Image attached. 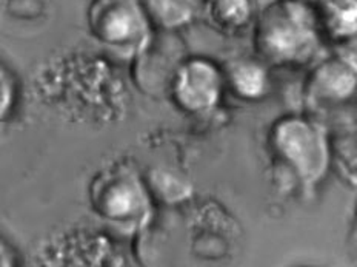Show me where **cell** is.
<instances>
[{
  "label": "cell",
  "mask_w": 357,
  "mask_h": 267,
  "mask_svg": "<svg viewBox=\"0 0 357 267\" xmlns=\"http://www.w3.org/2000/svg\"><path fill=\"white\" fill-rule=\"evenodd\" d=\"M218 71L206 62H190L183 66L177 78V99L190 110L211 106L218 99Z\"/></svg>",
  "instance_id": "obj_4"
},
{
  "label": "cell",
  "mask_w": 357,
  "mask_h": 267,
  "mask_svg": "<svg viewBox=\"0 0 357 267\" xmlns=\"http://www.w3.org/2000/svg\"><path fill=\"white\" fill-rule=\"evenodd\" d=\"M264 71L259 68L256 65L251 64H245L241 65L233 73V79H234V85L239 93L245 96H257L264 88Z\"/></svg>",
  "instance_id": "obj_7"
},
{
  "label": "cell",
  "mask_w": 357,
  "mask_h": 267,
  "mask_svg": "<svg viewBox=\"0 0 357 267\" xmlns=\"http://www.w3.org/2000/svg\"><path fill=\"white\" fill-rule=\"evenodd\" d=\"M279 153L307 180H316L325 167V147L317 131L301 121L280 124L276 131Z\"/></svg>",
  "instance_id": "obj_3"
},
{
  "label": "cell",
  "mask_w": 357,
  "mask_h": 267,
  "mask_svg": "<svg viewBox=\"0 0 357 267\" xmlns=\"http://www.w3.org/2000/svg\"><path fill=\"white\" fill-rule=\"evenodd\" d=\"M316 16L307 3L280 0L262 14L256 39L262 53L285 61L308 53L316 43Z\"/></svg>",
  "instance_id": "obj_1"
},
{
  "label": "cell",
  "mask_w": 357,
  "mask_h": 267,
  "mask_svg": "<svg viewBox=\"0 0 357 267\" xmlns=\"http://www.w3.org/2000/svg\"><path fill=\"white\" fill-rule=\"evenodd\" d=\"M146 17L162 28H177L195 17V0H144Z\"/></svg>",
  "instance_id": "obj_5"
},
{
  "label": "cell",
  "mask_w": 357,
  "mask_h": 267,
  "mask_svg": "<svg viewBox=\"0 0 357 267\" xmlns=\"http://www.w3.org/2000/svg\"><path fill=\"white\" fill-rule=\"evenodd\" d=\"M211 16L225 28L242 27L250 17L248 0H213Z\"/></svg>",
  "instance_id": "obj_6"
},
{
  "label": "cell",
  "mask_w": 357,
  "mask_h": 267,
  "mask_svg": "<svg viewBox=\"0 0 357 267\" xmlns=\"http://www.w3.org/2000/svg\"><path fill=\"white\" fill-rule=\"evenodd\" d=\"M89 24L100 41L122 45L144 36L146 13L137 0H96Z\"/></svg>",
  "instance_id": "obj_2"
}]
</instances>
